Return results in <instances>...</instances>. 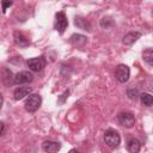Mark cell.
Wrapping results in <instances>:
<instances>
[{
	"instance_id": "6da1fadb",
	"label": "cell",
	"mask_w": 153,
	"mask_h": 153,
	"mask_svg": "<svg viewBox=\"0 0 153 153\" xmlns=\"http://www.w3.org/2000/svg\"><path fill=\"white\" fill-rule=\"evenodd\" d=\"M103 140H104V142H105L109 147L115 148V147H117V146L120 145V142H121V136H120V134H118L116 130H114V129H108V130H105V133H104V135H103Z\"/></svg>"
},
{
	"instance_id": "7a4b0ae2",
	"label": "cell",
	"mask_w": 153,
	"mask_h": 153,
	"mask_svg": "<svg viewBox=\"0 0 153 153\" xmlns=\"http://www.w3.org/2000/svg\"><path fill=\"white\" fill-rule=\"evenodd\" d=\"M41 104H42V97L38 93H31L25 102V110L29 112H35L36 110L39 109Z\"/></svg>"
},
{
	"instance_id": "3957f363",
	"label": "cell",
	"mask_w": 153,
	"mask_h": 153,
	"mask_svg": "<svg viewBox=\"0 0 153 153\" xmlns=\"http://www.w3.org/2000/svg\"><path fill=\"white\" fill-rule=\"evenodd\" d=\"M67 26H68V19H67V17H66L65 12H62V11L57 12V13L55 14L54 29H55L59 33H61V35H62V33L65 32V30L67 29Z\"/></svg>"
},
{
	"instance_id": "277c9868",
	"label": "cell",
	"mask_w": 153,
	"mask_h": 153,
	"mask_svg": "<svg viewBox=\"0 0 153 153\" xmlns=\"http://www.w3.org/2000/svg\"><path fill=\"white\" fill-rule=\"evenodd\" d=\"M26 65L29 67V69L31 72H41L45 65H47V60L45 57L42 55V56H38V57H33V59H29L26 61Z\"/></svg>"
},
{
	"instance_id": "5b68a950",
	"label": "cell",
	"mask_w": 153,
	"mask_h": 153,
	"mask_svg": "<svg viewBox=\"0 0 153 153\" xmlns=\"http://www.w3.org/2000/svg\"><path fill=\"white\" fill-rule=\"evenodd\" d=\"M117 121H118V123H120L122 127H124V128H131V127H134V124H135V117H134V115H133L131 112H129V111L120 112V114L117 115Z\"/></svg>"
},
{
	"instance_id": "8992f818",
	"label": "cell",
	"mask_w": 153,
	"mask_h": 153,
	"mask_svg": "<svg viewBox=\"0 0 153 153\" xmlns=\"http://www.w3.org/2000/svg\"><path fill=\"white\" fill-rule=\"evenodd\" d=\"M115 76H116V79L120 82H122V84L127 82L129 80V76H130V69H129V67L127 65H123V63L118 65L116 67V69H115Z\"/></svg>"
},
{
	"instance_id": "52a82bcc",
	"label": "cell",
	"mask_w": 153,
	"mask_h": 153,
	"mask_svg": "<svg viewBox=\"0 0 153 153\" xmlns=\"http://www.w3.org/2000/svg\"><path fill=\"white\" fill-rule=\"evenodd\" d=\"M33 80V74L29 71H22L19 73H17L13 78V84L14 85H24V84H29Z\"/></svg>"
},
{
	"instance_id": "ba28073f",
	"label": "cell",
	"mask_w": 153,
	"mask_h": 153,
	"mask_svg": "<svg viewBox=\"0 0 153 153\" xmlns=\"http://www.w3.org/2000/svg\"><path fill=\"white\" fill-rule=\"evenodd\" d=\"M42 149L45 153H57L61 149V143L57 141H51V140H45L42 143Z\"/></svg>"
},
{
	"instance_id": "9c48e42d",
	"label": "cell",
	"mask_w": 153,
	"mask_h": 153,
	"mask_svg": "<svg viewBox=\"0 0 153 153\" xmlns=\"http://www.w3.org/2000/svg\"><path fill=\"white\" fill-rule=\"evenodd\" d=\"M69 43H71L73 47L82 48V47L87 43V38H86V36H84V35H80V33H73V35L69 37Z\"/></svg>"
},
{
	"instance_id": "30bf717a",
	"label": "cell",
	"mask_w": 153,
	"mask_h": 153,
	"mask_svg": "<svg viewBox=\"0 0 153 153\" xmlns=\"http://www.w3.org/2000/svg\"><path fill=\"white\" fill-rule=\"evenodd\" d=\"M32 92V88L29 87V86H19L14 90L13 92V97L16 100H20L23 98H25L26 96H30Z\"/></svg>"
},
{
	"instance_id": "8fae6325",
	"label": "cell",
	"mask_w": 153,
	"mask_h": 153,
	"mask_svg": "<svg viewBox=\"0 0 153 153\" xmlns=\"http://www.w3.org/2000/svg\"><path fill=\"white\" fill-rule=\"evenodd\" d=\"M13 38H14L16 44L19 45V47H22V48H25V47H29V45H30L29 38H27L24 33H22V32H19V31H14V32H13Z\"/></svg>"
},
{
	"instance_id": "7c38bea8",
	"label": "cell",
	"mask_w": 153,
	"mask_h": 153,
	"mask_svg": "<svg viewBox=\"0 0 153 153\" xmlns=\"http://www.w3.org/2000/svg\"><path fill=\"white\" fill-rule=\"evenodd\" d=\"M140 37H141V33H140V32H137V31H130V32H128L127 35H124L122 42H123V44H126V45H131V44H134Z\"/></svg>"
},
{
	"instance_id": "4fadbf2b",
	"label": "cell",
	"mask_w": 153,
	"mask_h": 153,
	"mask_svg": "<svg viewBox=\"0 0 153 153\" xmlns=\"http://www.w3.org/2000/svg\"><path fill=\"white\" fill-rule=\"evenodd\" d=\"M127 149L129 153H139L141 149V142L136 137H131L127 142Z\"/></svg>"
},
{
	"instance_id": "5bb4252c",
	"label": "cell",
	"mask_w": 153,
	"mask_h": 153,
	"mask_svg": "<svg viewBox=\"0 0 153 153\" xmlns=\"http://www.w3.org/2000/svg\"><path fill=\"white\" fill-rule=\"evenodd\" d=\"M74 24H75L76 27H79V29H81V30L91 31V24H90L85 18H82V17L76 16V17L74 18Z\"/></svg>"
},
{
	"instance_id": "9a60e30c",
	"label": "cell",
	"mask_w": 153,
	"mask_h": 153,
	"mask_svg": "<svg viewBox=\"0 0 153 153\" xmlns=\"http://www.w3.org/2000/svg\"><path fill=\"white\" fill-rule=\"evenodd\" d=\"M140 102L141 104H143L145 106H151L153 105V96L151 93H147V92H142L140 93Z\"/></svg>"
},
{
	"instance_id": "2e32d148",
	"label": "cell",
	"mask_w": 153,
	"mask_h": 153,
	"mask_svg": "<svg viewBox=\"0 0 153 153\" xmlns=\"http://www.w3.org/2000/svg\"><path fill=\"white\" fill-rule=\"evenodd\" d=\"M142 59L143 61L149 65V66H153V49L152 48H147L142 51Z\"/></svg>"
},
{
	"instance_id": "e0dca14e",
	"label": "cell",
	"mask_w": 153,
	"mask_h": 153,
	"mask_svg": "<svg viewBox=\"0 0 153 153\" xmlns=\"http://www.w3.org/2000/svg\"><path fill=\"white\" fill-rule=\"evenodd\" d=\"M100 26L103 29H110L111 26H114V22L110 17H103L100 20Z\"/></svg>"
},
{
	"instance_id": "ac0fdd59",
	"label": "cell",
	"mask_w": 153,
	"mask_h": 153,
	"mask_svg": "<svg viewBox=\"0 0 153 153\" xmlns=\"http://www.w3.org/2000/svg\"><path fill=\"white\" fill-rule=\"evenodd\" d=\"M127 96H128L130 99L135 100V99H137V98L140 97V93L137 92L136 88H129V90L127 91Z\"/></svg>"
},
{
	"instance_id": "d6986e66",
	"label": "cell",
	"mask_w": 153,
	"mask_h": 153,
	"mask_svg": "<svg viewBox=\"0 0 153 153\" xmlns=\"http://www.w3.org/2000/svg\"><path fill=\"white\" fill-rule=\"evenodd\" d=\"M68 96H69V90H67V91H65L59 98H57V103L60 104V105H62L65 102H66V99L68 98Z\"/></svg>"
},
{
	"instance_id": "ffe728a7",
	"label": "cell",
	"mask_w": 153,
	"mask_h": 153,
	"mask_svg": "<svg viewBox=\"0 0 153 153\" xmlns=\"http://www.w3.org/2000/svg\"><path fill=\"white\" fill-rule=\"evenodd\" d=\"M1 5H2V13H5L6 10H7V7H10L12 5V1H2Z\"/></svg>"
},
{
	"instance_id": "44dd1931",
	"label": "cell",
	"mask_w": 153,
	"mask_h": 153,
	"mask_svg": "<svg viewBox=\"0 0 153 153\" xmlns=\"http://www.w3.org/2000/svg\"><path fill=\"white\" fill-rule=\"evenodd\" d=\"M0 124H1V135H4V134H5V123L1 122Z\"/></svg>"
},
{
	"instance_id": "7402d4cb",
	"label": "cell",
	"mask_w": 153,
	"mask_h": 153,
	"mask_svg": "<svg viewBox=\"0 0 153 153\" xmlns=\"http://www.w3.org/2000/svg\"><path fill=\"white\" fill-rule=\"evenodd\" d=\"M68 153H79V152H78L76 149H74V148H72V149H71V151H69Z\"/></svg>"
}]
</instances>
